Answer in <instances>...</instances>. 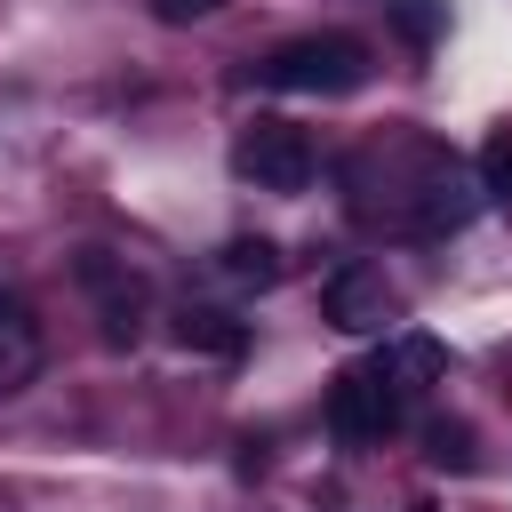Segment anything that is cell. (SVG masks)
Segmentation results:
<instances>
[{
    "instance_id": "obj_1",
    "label": "cell",
    "mask_w": 512,
    "mask_h": 512,
    "mask_svg": "<svg viewBox=\"0 0 512 512\" xmlns=\"http://www.w3.org/2000/svg\"><path fill=\"white\" fill-rule=\"evenodd\" d=\"M368 72H376V56L352 32H304V40H280L256 64V80L280 88V96H352V88H368Z\"/></svg>"
},
{
    "instance_id": "obj_2",
    "label": "cell",
    "mask_w": 512,
    "mask_h": 512,
    "mask_svg": "<svg viewBox=\"0 0 512 512\" xmlns=\"http://www.w3.org/2000/svg\"><path fill=\"white\" fill-rule=\"evenodd\" d=\"M400 416H408V392L384 384L376 360H368V368H344V376L328 384V432H336L344 448H376L384 432H400Z\"/></svg>"
},
{
    "instance_id": "obj_3",
    "label": "cell",
    "mask_w": 512,
    "mask_h": 512,
    "mask_svg": "<svg viewBox=\"0 0 512 512\" xmlns=\"http://www.w3.org/2000/svg\"><path fill=\"white\" fill-rule=\"evenodd\" d=\"M232 168H240L256 192H304L312 168H320V152H312V136H304L296 120H256V128H240Z\"/></svg>"
},
{
    "instance_id": "obj_4",
    "label": "cell",
    "mask_w": 512,
    "mask_h": 512,
    "mask_svg": "<svg viewBox=\"0 0 512 512\" xmlns=\"http://www.w3.org/2000/svg\"><path fill=\"white\" fill-rule=\"evenodd\" d=\"M72 272H80V288L96 296L104 344H136V328H144V272H136L128 256H112V248H80Z\"/></svg>"
},
{
    "instance_id": "obj_5",
    "label": "cell",
    "mask_w": 512,
    "mask_h": 512,
    "mask_svg": "<svg viewBox=\"0 0 512 512\" xmlns=\"http://www.w3.org/2000/svg\"><path fill=\"white\" fill-rule=\"evenodd\" d=\"M320 312H328V328H344V336H384V328L400 320V296H392V280H384L376 264H336V272L320 280Z\"/></svg>"
},
{
    "instance_id": "obj_6",
    "label": "cell",
    "mask_w": 512,
    "mask_h": 512,
    "mask_svg": "<svg viewBox=\"0 0 512 512\" xmlns=\"http://www.w3.org/2000/svg\"><path fill=\"white\" fill-rule=\"evenodd\" d=\"M472 208H480L472 168L448 160V152H432L424 160V184H416V232H456V224H472Z\"/></svg>"
},
{
    "instance_id": "obj_7",
    "label": "cell",
    "mask_w": 512,
    "mask_h": 512,
    "mask_svg": "<svg viewBox=\"0 0 512 512\" xmlns=\"http://www.w3.org/2000/svg\"><path fill=\"white\" fill-rule=\"evenodd\" d=\"M176 344L200 352V360H240V352H248V320H232V312H216V304H184V312H176Z\"/></svg>"
},
{
    "instance_id": "obj_8",
    "label": "cell",
    "mask_w": 512,
    "mask_h": 512,
    "mask_svg": "<svg viewBox=\"0 0 512 512\" xmlns=\"http://www.w3.org/2000/svg\"><path fill=\"white\" fill-rule=\"evenodd\" d=\"M32 376H40V320L16 296H0V392H24Z\"/></svg>"
},
{
    "instance_id": "obj_9",
    "label": "cell",
    "mask_w": 512,
    "mask_h": 512,
    "mask_svg": "<svg viewBox=\"0 0 512 512\" xmlns=\"http://www.w3.org/2000/svg\"><path fill=\"white\" fill-rule=\"evenodd\" d=\"M376 368H384V384H400V392H424L432 376H448V352H440L432 336H392V344L376 352Z\"/></svg>"
},
{
    "instance_id": "obj_10",
    "label": "cell",
    "mask_w": 512,
    "mask_h": 512,
    "mask_svg": "<svg viewBox=\"0 0 512 512\" xmlns=\"http://www.w3.org/2000/svg\"><path fill=\"white\" fill-rule=\"evenodd\" d=\"M216 272H224L232 288H272V280H280V248H272V240H224V248H216Z\"/></svg>"
},
{
    "instance_id": "obj_11",
    "label": "cell",
    "mask_w": 512,
    "mask_h": 512,
    "mask_svg": "<svg viewBox=\"0 0 512 512\" xmlns=\"http://www.w3.org/2000/svg\"><path fill=\"white\" fill-rule=\"evenodd\" d=\"M424 464H440V472H472V464H480V448H472V424H456V416L424 424Z\"/></svg>"
},
{
    "instance_id": "obj_12",
    "label": "cell",
    "mask_w": 512,
    "mask_h": 512,
    "mask_svg": "<svg viewBox=\"0 0 512 512\" xmlns=\"http://www.w3.org/2000/svg\"><path fill=\"white\" fill-rule=\"evenodd\" d=\"M472 184H480V200H512V128H496V136L480 144V168H472Z\"/></svg>"
},
{
    "instance_id": "obj_13",
    "label": "cell",
    "mask_w": 512,
    "mask_h": 512,
    "mask_svg": "<svg viewBox=\"0 0 512 512\" xmlns=\"http://www.w3.org/2000/svg\"><path fill=\"white\" fill-rule=\"evenodd\" d=\"M400 32H408V40H432V32H440V8H432V0H400Z\"/></svg>"
},
{
    "instance_id": "obj_14",
    "label": "cell",
    "mask_w": 512,
    "mask_h": 512,
    "mask_svg": "<svg viewBox=\"0 0 512 512\" xmlns=\"http://www.w3.org/2000/svg\"><path fill=\"white\" fill-rule=\"evenodd\" d=\"M224 0H152V16L160 24H200V16H216Z\"/></svg>"
}]
</instances>
